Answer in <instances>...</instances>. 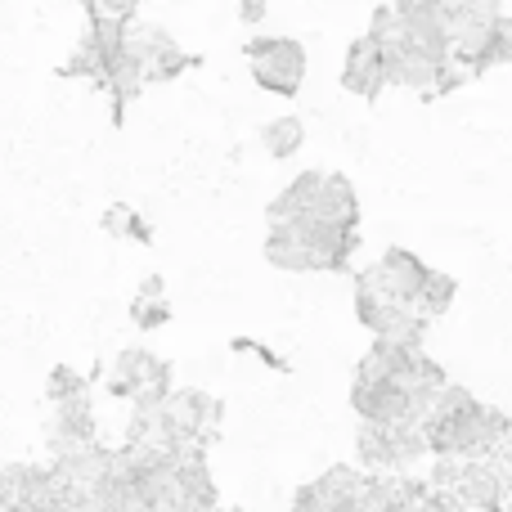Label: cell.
<instances>
[{
  "instance_id": "obj_1",
  "label": "cell",
  "mask_w": 512,
  "mask_h": 512,
  "mask_svg": "<svg viewBox=\"0 0 512 512\" xmlns=\"http://www.w3.org/2000/svg\"><path fill=\"white\" fill-rule=\"evenodd\" d=\"M248 63H252L256 86L270 90V95H297L301 81H306V50L292 36H261V41H252Z\"/></svg>"
},
{
  "instance_id": "obj_2",
  "label": "cell",
  "mask_w": 512,
  "mask_h": 512,
  "mask_svg": "<svg viewBox=\"0 0 512 512\" xmlns=\"http://www.w3.org/2000/svg\"><path fill=\"white\" fill-rule=\"evenodd\" d=\"M167 382H171V373L158 355L122 351L113 364V382H108V387H113V396H131L135 405H149V400L167 396Z\"/></svg>"
},
{
  "instance_id": "obj_3",
  "label": "cell",
  "mask_w": 512,
  "mask_h": 512,
  "mask_svg": "<svg viewBox=\"0 0 512 512\" xmlns=\"http://www.w3.org/2000/svg\"><path fill=\"white\" fill-rule=\"evenodd\" d=\"M342 86L351 90V95H364V99H373L382 86H387V63H382V50L369 41V36H364V41H355L351 50H346Z\"/></svg>"
},
{
  "instance_id": "obj_4",
  "label": "cell",
  "mask_w": 512,
  "mask_h": 512,
  "mask_svg": "<svg viewBox=\"0 0 512 512\" xmlns=\"http://www.w3.org/2000/svg\"><path fill=\"white\" fill-rule=\"evenodd\" d=\"M261 144L274 153V158H292V153L306 144V122H301L297 113L274 117V122L261 126Z\"/></svg>"
},
{
  "instance_id": "obj_5",
  "label": "cell",
  "mask_w": 512,
  "mask_h": 512,
  "mask_svg": "<svg viewBox=\"0 0 512 512\" xmlns=\"http://www.w3.org/2000/svg\"><path fill=\"white\" fill-rule=\"evenodd\" d=\"M162 279H149V283H144V292H140V301H135V306H131V315H135V324H140V328H153V324H167V315H171V310H167V301H162Z\"/></svg>"
},
{
  "instance_id": "obj_6",
  "label": "cell",
  "mask_w": 512,
  "mask_h": 512,
  "mask_svg": "<svg viewBox=\"0 0 512 512\" xmlns=\"http://www.w3.org/2000/svg\"><path fill=\"white\" fill-rule=\"evenodd\" d=\"M490 63H512V18L499 14L486 36V68Z\"/></svg>"
},
{
  "instance_id": "obj_7",
  "label": "cell",
  "mask_w": 512,
  "mask_h": 512,
  "mask_svg": "<svg viewBox=\"0 0 512 512\" xmlns=\"http://www.w3.org/2000/svg\"><path fill=\"white\" fill-rule=\"evenodd\" d=\"M95 18H131L140 0H81Z\"/></svg>"
},
{
  "instance_id": "obj_8",
  "label": "cell",
  "mask_w": 512,
  "mask_h": 512,
  "mask_svg": "<svg viewBox=\"0 0 512 512\" xmlns=\"http://www.w3.org/2000/svg\"><path fill=\"white\" fill-rule=\"evenodd\" d=\"M265 9H261V0H243V18H248V23H256V18H261Z\"/></svg>"
}]
</instances>
